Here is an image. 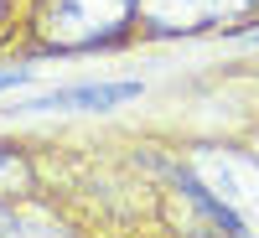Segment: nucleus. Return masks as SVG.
Listing matches in <instances>:
<instances>
[{
  "label": "nucleus",
  "instance_id": "1",
  "mask_svg": "<svg viewBox=\"0 0 259 238\" xmlns=\"http://www.w3.org/2000/svg\"><path fill=\"white\" fill-rule=\"evenodd\" d=\"M140 0H52L41 26L57 47H99L124 31V21L135 16Z\"/></svg>",
  "mask_w": 259,
  "mask_h": 238
},
{
  "label": "nucleus",
  "instance_id": "2",
  "mask_svg": "<svg viewBox=\"0 0 259 238\" xmlns=\"http://www.w3.org/2000/svg\"><path fill=\"white\" fill-rule=\"evenodd\" d=\"M140 99V83H83V88H52V93H36V99H21L16 109H114V104Z\"/></svg>",
  "mask_w": 259,
  "mask_h": 238
},
{
  "label": "nucleus",
  "instance_id": "3",
  "mask_svg": "<svg viewBox=\"0 0 259 238\" xmlns=\"http://www.w3.org/2000/svg\"><path fill=\"white\" fill-rule=\"evenodd\" d=\"M150 31H197L212 21V0H140Z\"/></svg>",
  "mask_w": 259,
  "mask_h": 238
},
{
  "label": "nucleus",
  "instance_id": "4",
  "mask_svg": "<svg viewBox=\"0 0 259 238\" xmlns=\"http://www.w3.org/2000/svg\"><path fill=\"white\" fill-rule=\"evenodd\" d=\"M259 0H212V21H228V16H244V11H254Z\"/></svg>",
  "mask_w": 259,
  "mask_h": 238
},
{
  "label": "nucleus",
  "instance_id": "5",
  "mask_svg": "<svg viewBox=\"0 0 259 238\" xmlns=\"http://www.w3.org/2000/svg\"><path fill=\"white\" fill-rule=\"evenodd\" d=\"M11 83H26V68H0V88H11Z\"/></svg>",
  "mask_w": 259,
  "mask_h": 238
},
{
  "label": "nucleus",
  "instance_id": "6",
  "mask_svg": "<svg viewBox=\"0 0 259 238\" xmlns=\"http://www.w3.org/2000/svg\"><path fill=\"white\" fill-rule=\"evenodd\" d=\"M0 233H21V218H16V212H6V207H0Z\"/></svg>",
  "mask_w": 259,
  "mask_h": 238
}]
</instances>
